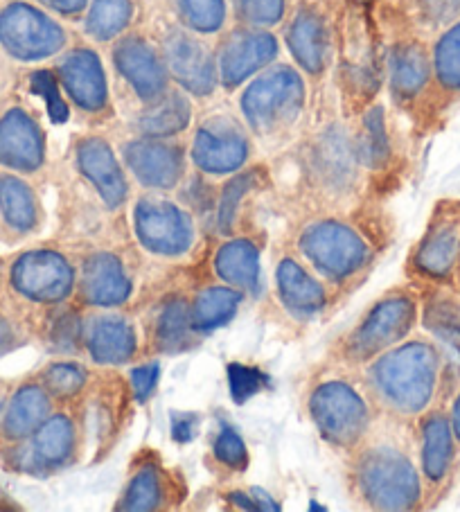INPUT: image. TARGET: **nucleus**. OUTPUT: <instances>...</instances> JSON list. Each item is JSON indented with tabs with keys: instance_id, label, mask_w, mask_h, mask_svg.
<instances>
[{
	"instance_id": "1",
	"label": "nucleus",
	"mask_w": 460,
	"mask_h": 512,
	"mask_svg": "<svg viewBox=\"0 0 460 512\" xmlns=\"http://www.w3.org/2000/svg\"><path fill=\"white\" fill-rule=\"evenodd\" d=\"M440 357L429 343L413 341L379 359L373 368L375 386L395 409L418 413L431 402L438 384Z\"/></svg>"
},
{
	"instance_id": "2",
	"label": "nucleus",
	"mask_w": 460,
	"mask_h": 512,
	"mask_svg": "<svg viewBox=\"0 0 460 512\" xmlns=\"http://www.w3.org/2000/svg\"><path fill=\"white\" fill-rule=\"evenodd\" d=\"M303 104V79L294 68L287 66L264 73L242 95L244 118L258 134H273V131L291 125L303 111Z\"/></svg>"
},
{
	"instance_id": "3",
	"label": "nucleus",
	"mask_w": 460,
	"mask_h": 512,
	"mask_svg": "<svg viewBox=\"0 0 460 512\" xmlns=\"http://www.w3.org/2000/svg\"><path fill=\"white\" fill-rule=\"evenodd\" d=\"M366 499L382 510H409L420 499V481L413 465L391 447L366 454L359 467Z\"/></svg>"
},
{
	"instance_id": "4",
	"label": "nucleus",
	"mask_w": 460,
	"mask_h": 512,
	"mask_svg": "<svg viewBox=\"0 0 460 512\" xmlns=\"http://www.w3.org/2000/svg\"><path fill=\"white\" fill-rule=\"evenodd\" d=\"M66 43V32L37 7L12 3L0 12V46L12 57L37 61L55 55Z\"/></svg>"
},
{
	"instance_id": "5",
	"label": "nucleus",
	"mask_w": 460,
	"mask_h": 512,
	"mask_svg": "<svg viewBox=\"0 0 460 512\" xmlns=\"http://www.w3.org/2000/svg\"><path fill=\"white\" fill-rule=\"evenodd\" d=\"M312 416L316 427L336 445H350L366 429V404L341 382H330L316 388L312 395Z\"/></svg>"
},
{
	"instance_id": "6",
	"label": "nucleus",
	"mask_w": 460,
	"mask_h": 512,
	"mask_svg": "<svg viewBox=\"0 0 460 512\" xmlns=\"http://www.w3.org/2000/svg\"><path fill=\"white\" fill-rule=\"evenodd\" d=\"M300 246L318 269L332 278H345L364 264L368 249L361 237L348 226L323 222L309 228Z\"/></svg>"
},
{
	"instance_id": "7",
	"label": "nucleus",
	"mask_w": 460,
	"mask_h": 512,
	"mask_svg": "<svg viewBox=\"0 0 460 512\" xmlns=\"http://www.w3.org/2000/svg\"><path fill=\"white\" fill-rule=\"evenodd\" d=\"M136 233L149 251L176 255L194 240L190 217L167 201L143 199L136 206Z\"/></svg>"
},
{
	"instance_id": "8",
	"label": "nucleus",
	"mask_w": 460,
	"mask_h": 512,
	"mask_svg": "<svg viewBox=\"0 0 460 512\" xmlns=\"http://www.w3.org/2000/svg\"><path fill=\"white\" fill-rule=\"evenodd\" d=\"M192 158L208 174L235 172L249 158V138L235 120L212 118L199 127Z\"/></svg>"
},
{
	"instance_id": "9",
	"label": "nucleus",
	"mask_w": 460,
	"mask_h": 512,
	"mask_svg": "<svg viewBox=\"0 0 460 512\" xmlns=\"http://www.w3.org/2000/svg\"><path fill=\"white\" fill-rule=\"evenodd\" d=\"M12 282L25 298L57 303L73 289V271L59 253L32 251L14 264Z\"/></svg>"
},
{
	"instance_id": "10",
	"label": "nucleus",
	"mask_w": 460,
	"mask_h": 512,
	"mask_svg": "<svg viewBox=\"0 0 460 512\" xmlns=\"http://www.w3.org/2000/svg\"><path fill=\"white\" fill-rule=\"evenodd\" d=\"M415 321V303L397 296L379 303L352 337L350 348L357 357H370L406 337Z\"/></svg>"
},
{
	"instance_id": "11",
	"label": "nucleus",
	"mask_w": 460,
	"mask_h": 512,
	"mask_svg": "<svg viewBox=\"0 0 460 512\" xmlns=\"http://www.w3.org/2000/svg\"><path fill=\"white\" fill-rule=\"evenodd\" d=\"M278 55V43L269 32L237 30L224 41L219 52V77L233 88L251 77Z\"/></svg>"
},
{
	"instance_id": "12",
	"label": "nucleus",
	"mask_w": 460,
	"mask_h": 512,
	"mask_svg": "<svg viewBox=\"0 0 460 512\" xmlns=\"http://www.w3.org/2000/svg\"><path fill=\"white\" fill-rule=\"evenodd\" d=\"M165 61L185 91L194 95H208L215 88V59L199 39L185 32H172L165 39Z\"/></svg>"
},
{
	"instance_id": "13",
	"label": "nucleus",
	"mask_w": 460,
	"mask_h": 512,
	"mask_svg": "<svg viewBox=\"0 0 460 512\" xmlns=\"http://www.w3.org/2000/svg\"><path fill=\"white\" fill-rule=\"evenodd\" d=\"M115 66L125 75L131 88L140 100L154 102L163 95L167 86V75L163 61L158 59L154 48L138 37H129L115 48Z\"/></svg>"
},
{
	"instance_id": "14",
	"label": "nucleus",
	"mask_w": 460,
	"mask_h": 512,
	"mask_svg": "<svg viewBox=\"0 0 460 512\" xmlns=\"http://www.w3.org/2000/svg\"><path fill=\"white\" fill-rule=\"evenodd\" d=\"M125 158L140 183L149 188H172L183 174L181 147L161 140H136L125 147Z\"/></svg>"
},
{
	"instance_id": "15",
	"label": "nucleus",
	"mask_w": 460,
	"mask_h": 512,
	"mask_svg": "<svg viewBox=\"0 0 460 512\" xmlns=\"http://www.w3.org/2000/svg\"><path fill=\"white\" fill-rule=\"evenodd\" d=\"M0 163L32 172L43 163V134L37 122L21 109L0 120Z\"/></svg>"
},
{
	"instance_id": "16",
	"label": "nucleus",
	"mask_w": 460,
	"mask_h": 512,
	"mask_svg": "<svg viewBox=\"0 0 460 512\" xmlns=\"http://www.w3.org/2000/svg\"><path fill=\"white\" fill-rule=\"evenodd\" d=\"M61 82L68 95L73 97L84 111H100L106 107L109 91H106L104 68L91 50H75L61 61Z\"/></svg>"
},
{
	"instance_id": "17",
	"label": "nucleus",
	"mask_w": 460,
	"mask_h": 512,
	"mask_svg": "<svg viewBox=\"0 0 460 512\" xmlns=\"http://www.w3.org/2000/svg\"><path fill=\"white\" fill-rule=\"evenodd\" d=\"M79 170L86 174L104 203L109 208L120 206L127 197V181L122 174L118 158L111 152V147L102 138H86L77 147Z\"/></svg>"
},
{
	"instance_id": "18",
	"label": "nucleus",
	"mask_w": 460,
	"mask_h": 512,
	"mask_svg": "<svg viewBox=\"0 0 460 512\" xmlns=\"http://www.w3.org/2000/svg\"><path fill=\"white\" fill-rule=\"evenodd\" d=\"M287 43L291 55L307 73L318 75L325 68L327 52H330V34L325 19L312 7H303L289 25Z\"/></svg>"
},
{
	"instance_id": "19",
	"label": "nucleus",
	"mask_w": 460,
	"mask_h": 512,
	"mask_svg": "<svg viewBox=\"0 0 460 512\" xmlns=\"http://www.w3.org/2000/svg\"><path fill=\"white\" fill-rule=\"evenodd\" d=\"M129 291V278L118 258L97 253L84 262L82 294L91 305H120Z\"/></svg>"
},
{
	"instance_id": "20",
	"label": "nucleus",
	"mask_w": 460,
	"mask_h": 512,
	"mask_svg": "<svg viewBox=\"0 0 460 512\" xmlns=\"http://www.w3.org/2000/svg\"><path fill=\"white\" fill-rule=\"evenodd\" d=\"M460 255V222L445 219L431 228L424 237L415 264L431 278H445L454 271Z\"/></svg>"
},
{
	"instance_id": "21",
	"label": "nucleus",
	"mask_w": 460,
	"mask_h": 512,
	"mask_svg": "<svg viewBox=\"0 0 460 512\" xmlns=\"http://www.w3.org/2000/svg\"><path fill=\"white\" fill-rule=\"evenodd\" d=\"M431 59L420 43H400L391 52V88L397 100H411L431 77Z\"/></svg>"
},
{
	"instance_id": "22",
	"label": "nucleus",
	"mask_w": 460,
	"mask_h": 512,
	"mask_svg": "<svg viewBox=\"0 0 460 512\" xmlns=\"http://www.w3.org/2000/svg\"><path fill=\"white\" fill-rule=\"evenodd\" d=\"M451 461H454V429H451V422L438 413L424 422L422 470L429 481L440 483L447 476Z\"/></svg>"
},
{
	"instance_id": "23",
	"label": "nucleus",
	"mask_w": 460,
	"mask_h": 512,
	"mask_svg": "<svg viewBox=\"0 0 460 512\" xmlns=\"http://www.w3.org/2000/svg\"><path fill=\"white\" fill-rule=\"evenodd\" d=\"M88 350L100 364H122L136 350L134 328L122 319H102L93 325Z\"/></svg>"
},
{
	"instance_id": "24",
	"label": "nucleus",
	"mask_w": 460,
	"mask_h": 512,
	"mask_svg": "<svg viewBox=\"0 0 460 512\" xmlns=\"http://www.w3.org/2000/svg\"><path fill=\"white\" fill-rule=\"evenodd\" d=\"M278 289L289 310L298 314H314L325 305V294L318 282L298 267L294 260L280 262Z\"/></svg>"
},
{
	"instance_id": "25",
	"label": "nucleus",
	"mask_w": 460,
	"mask_h": 512,
	"mask_svg": "<svg viewBox=\"0 0 460 512\" xmlns=\"http://www.w3.org/2000/svg\"><path fill=\"white\" fill-rule=\"evenodd\" d=\"M314 161L318 172L323 174V179L330 183L341 185L352 176V167L357 161V149L345 136L341 129H327L325 134L318 138Z\"/></svg>"
},
{
	"instance_id": "26",
	"label": "nucleus",
	"mask_w": 460,
	"mask_h": 512,
	"mask_svg": "<svg viewBox=\"0 0 460 512\" xmlns=\"http://www.w3.org/2000/svg\"><path fill=\"white\" fill-rule=\"evenodd\" d=\"M217 273L226 282L242 289H258L260 282V255L258 249L246 240H235L221 246L215 260Z\"/></svg>"
},
{
	"instance_id": "27",
	"label": "nucleus",
	"mask_w": 460,
	"mask_h": 512,
	"mask_svg": "<svg viewBox=\"0 0 460 512\" xmlns=\"http://www.w3.org/2000/svg\"><path fill=\"white\" fill-rule=\"evenodd\" d=\"M50 402L48 395L37 386L21 388L7 411L3 431L7 438H25L37 431L48 418Z\"/></svg>"
},
{
	"instance_id": "28",
	"label": "nucleus",
	"mask_w": 460,
	"mask_h": 512,
	"mask_svg": "<svg viewBox=\"0 0 460 512\" xmlns=\"http://www.w3.org/2000/svg\"><path fill=\"white\" fill-rule=\"evenodd\" d=\"M75 445V431L70 420L64 416L50 418L43 422L34 436V445L30 449L32 461L43 467H57L68 461Z\"/></svg>"
},
{
	"instance_id": "29",
	"label": "nucleus",
	"mask_w": 460,
	"mask_h": 512,
	"mask_svg": "<svg viewBox=\"0 0 460 512\" xmlns=\"http://www.w3.org/2000/svg\"><path fill=\"white\" fill-rule=\"evenodd\" d=\"M190 113V102L181 93H170L138 118V129L149 138L174 136L188 127Z\"/></svg>"
},
{
	"instance_id": "30",
	"label": "nucleus",
	"mask_w": 460,
	"mask_h": 512,
	"mask_svg": "<svg viewBox=\"0 0 460 512\" xmlns=\"http://www.w3.org/2000/svg\"><path fill=\"white\" fill-rule=\"evenodd\" d=\"M0 213L16 231H32L37 226V203L32 190L16 176H0Z\"/></svg>"
},
{
	"instance_id": "31",
	"label": "nucleus",
	"mask_w": 460,
	"mask_h": 512,
	"mask_svg": "<svg viewBox=\"0 0 460 512\" xmlns=\"http://www.w3.org/2000/svg\"><path fill=\"white\" fill-rule=\"evenodd\" d=\"M242 303V296L235 289L210 287L194 300L192 325L197 330H215L230 321Z\"/></svg>"
},
{
	"instance_id": "32",
	"label": "nucleus",
	"mask_w": 460,
	"mask_h": 512,
	"mask_svg": "<svg viewBox=\"0 0 460 512\" xmlns=\"http://www.w3.org/2000/svg\"><path fill=\"white\" fill-rule=\"evenodd\" d=\"M134 16L131 0H95L86 16V32L97 41H111L127 28Z\"/></svg>"
},
{
	"instance_id": "33",
	"label": "nucleus",
	"mask_w": 460,
	"mask_h": 512,
	"mask_svg": "<svg viewBox=\"0 0 460 512\" xmlns=\"http://www.w3.org/2000/svg\"><path fill=\"white\" fill-rule=\"evenodd\" d=\"M192 314L185 300L176 298L163 307L156 325V343L163 352H181L190 346Z\"/></svg>"
},
{
	"instance_id": "34",
	"label": "nucleus",
	"mask_w": 460,
	"mask_h": 512,
	"mask_svg": "<svg viewBox=\"0 0 460 512\" xmlns=\"http://www.w3.org/2000/svg\"><path fill=\"white\" fill-rule=\"evenodd\" d=\"M357 156L361 163L370 167H382L391 158V143H388L386 125H384V111L375 107L366 113L364 127L357 138Z\"/></svg>"
},
{
	"instance_id": "35",
	"label": "nucleus",
	"mask_w": 460,
	"mask_h": 512,
	"mask_svg": "<svg viewBox=\"0 0 460 512\" xmlns=\"http://www.w3.org/2000/svg\"><path fill=\"white\" fill-rule=\"evenodd\" d=\"M427 328L449 352V359L460 366V310L451 300H436L424 314Z\"/></svg>"
},
{
	"instance_id": "36",
	"label": "nucleus",
	"mask_w": 460,
	"mask_h": 512,
	"mask_svg": "<svg viewBox=\"0 0 460 512\" xmlns=\"http://www.w3.org/2000/svg\"><path fill=\"white\" fill-rule=\"evenodd\" d=\"M433 73L442 88L460 91V21L451 23L433 48Z\"/></svg>"
},
{
	"instance_id": "37",
	"label": "nucleus",
	"mask_w": 460,
	"mask_h": 512,
	"mask_svg": "<svg viewBox=\"0 0 460 512\" xmlns=\"http://www.w3.org/2000/svg\"><path fill=\"white\" fill-rule=\"evenodd\" d=\"M179 19L192 32L210 34L217 32L226 21L224 0H172Z\"/></svg>"
},
{
	"instance_id": "38",
	"label": "nucleus",
	"mask_w": 460,
	"mask_h": 512,
	"mask_svg": "<svg viewBox=\"0 0 460 512\" xmlns=\"http://www.w3.org/2000/svg\"><path fill=\"white\" fill-rule=\"evenodd\" d=\"M161 499H163V483H161V476H158V470L156 467H143V470L134 476V481L129 483L120 508L131 510V512H145L161 506Z\"/></svg>"
},
{
	"instance_id": "39",
	"label": "nucleus",
	"mask_w": 460,
	"mask_h": 512,
	"mask_svg": "<svg viewBox=\"0 0 460 512\" xmlns=\"http://www.w3.org/2000/svg\"><path fill=\"white\" fill-rule=\"evenodd\" d=\"M255 183H258V170H253L249 174L235 176V179L226 185L224 194H221L219 215H217V224H219V231L221 233H228L230 231V226H233L235 215H237V206H240V201L244 199V194L249 192Z\"/></svg>"
},
{
	"instance_id": "40",
	"label": "nucleus",
	"mask_w": 460,
	"mask_h": 512,
	"mask_svg": "<svg viewBox=\"0 0 460 512\" xmlns=\"http://www.w3.org/2000/svg\"><path fill=\"white\" fill-rule=\"evenodd\" d=\"M267 384H269V377L258 368L242 366V364L228 366V386L235 402L240 404L246 402L249 397L258 395Z\"/></svg>"
},
{
	"instance_id": "41",
	"label": "nucleus",
	"mask_w": 460,
	"mask_h": 512,
	"mask_svg": "<svg viewBox=\"0 0 460 512\" xmlns=\"http://www.w3.org/2000/svg\"><path fill=\"white\" fill-rule=\"evenodd\" d=\"M415 16L429 28H445L460 19V0H413Z\"/></svg>"
},
{
	"instance_id": "42",
	"label": "nucleus",
	"mask_w": 460,
	"mask_h": 512,
	"mask_svg": "<svg viewBox=\"0 0 460 512\" xmlns=\"http://www.w3.org/2000/svg\"><path fill=\"white\" fill-rule=\"evenodd\" d=\"M235 10L251 25H276L285 16V0H235Z\"/></svg>"
},
{
	"instance_id": "43",
	"label": "nucleus",
	"mask_w": 460,
	"mask_h": 512,
	"mask_svg": "<svg viewBox=\"0 0 460 512\" xmlns=\"http://www.w3.org/2000/svg\"><path fill=\"white\" fill-rule=\"evenodd\" d=\"M30 86L34 93L41 95L43 100H46L48 116L52 122H55V125H61V122L68 120V104L61 100L55 75L48 73V70H39V73L32 75Z\"/></svg>"
},
{
	"instance_id": "44",
	"label": "nucleus",
	"mask_w": 460,
	"mask_h": 512,
	"mask_svg": "<svg viewBox=\"0 0 460 512\" xmlns=\"http://www.w3.org/2000/svg\"><path fill=\"white\" fill-rule=\"evenodd\" d=\"M46 386L52 395H75L86 382V373L75 364H55L46 370Z\"/></svg>"
},
{
	"instance_id": "45",
	"label": "nucleus",
	"mask_w": 460,
	"mask_h": 512,
	"mask_svg": "<svg viewBox=\"0 0 460 512\" xmlns=\"http://www.w3.org/2000/svg\"><path fill=\"white\" fill-rule=\"evenodd\" d=\"M215 456L233 470H244L249 465V452H246L244 440L233 427H224L219 431L215 440Z\"/></svg>"
},
{
	"instance_id": "46",
	"label": "nucleus",
	"mask_w": 460,
	"mask_h": 512,
	"mask_svg": "<svg viewBox=\"0 0 460 512\" xmlns=\"http://www.w3.org/2000/svg\"><path fill=\"white\" fill-rule=\"evenodd\" d=\"M50 337L59 348H75L77 341H79V321L75 319L73 314L59 316L55 325H52Z\"/></svg>"
},
{
	"instance_id": "47",
	"label": "nucleus",
	"mask_w": 460,
	"mask_h": 512,
	"mask_svg": "<svg viewBox=\"0 0 460 512\" xmlns=\"http://www.w3.org/2000/svg\"><path fill=\"white\" fill-rule=\"evenodd\" d=\"M158 375H161V368H158V364L140 366L134 370V373H131V384H134V391H136V397L140 402H145L147 397L154 393Z\"/></svg>"
},
{
	"instance_id": "48",
	"label": "nucleus",
	"mask_w": 460,
	"mask_h": 512,
	"mask_svg": "<svg viewBox=\"0 0 460 512\" xmlns=\"http://www.w3.org/2000/svg\"><path fill=\"white\" fill-rule=\"evenodd\" d=\"M199 431V418L194 413H172V436L176 443H190L192 438H197Z\"/></svg>"
},
{
	"instance_id": "49",
	"label": "nucleus",
	"mask_w": 460,
	"mask_h": 512,
	"mask_svg": "<svg viewBox=\"0 0 460 512\" xmlns=\"http://www.w3.org/2000/svg\"><path fill=\"white\" fill-rule=\"evenodd\" d=\"M39 3L50 7V10H55L59 14L73 16V14H79L84 10L88 0H39Z\"/></svg>"
},
{
	"instance_id": "50",
	"label": "nucleus",
	"mask_w": 460,
	"mask_h": 512,
	"mask_svg": "<svg viewBox=\"0 0 460 512\" xmlns=\"http://www.w3.org/2000/svg\"><path fill=\"white\" fill-rule=\"evenodd\" d=\"M12 346H14V330L5 319H0V357H3L5 352H10Z\"/></svg>"
},
{
	"instance_id": "51",
	"label": "nucleus",
	"mask_w": 460,
	"mask_h": 512,
	"mask_svg": "<svg viewBox=\"0 0 460 512\" xmlns=\"http://www.w3.org/2000/svg\"><path fill=\"white\" fill-rule=\"evenodd\" d=\"M230 501H235L237 506H242V508H246V510H258V503H255V499H251L249 494L233 492V494H230Z\"/></svg>"
},
{
	"instance_id": "52",
	"label": "nucleus",
	"mask_w": 460,
	"mask_h": 512,
	"mask_svg": "<svg viewBox=\"0 0 460 512\" xmlns=\"http://www.w3.org/2000/svg\"><path fill=\"white\" fill-rule=\"evenodd\" d=\"M451 429H454V436L460 440V395L456 397L454 409H451Z\"/></svg>"
},
{
	"instance_id": "53",
	"label": "nucleus",
	"mask_w": 460,
	"mask_h": 512,
	"mask_svg": "<svg viewBox=\"0 0 460 512\" xmlns=\"http://www.w3.org/2000/svg\"><path fill=\"white\" fill-rule=\"evenodd\" d=\"M255 499L260 501V503H258L260 510H280L278 503H273L271 497H267V494H264L262 490H255Z\"/></svg>"
},
{
	"instance_id": "54",
	"label": "nucleus",
	"mask_w": 460,
	"mask_h": 512,
	"mask_svg": "<svg viewBox=\"0 0 460 512\" xmlns=\"http://www.w3.org/2000/svg\"><path fill=\"white\" fill-rule=\"evenodd\" d=\"M0 409H3V395H0Z\"/></svg>"
}]
</instances>
